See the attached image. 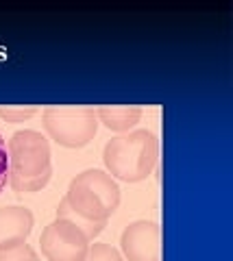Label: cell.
<instances>
[{"label": "cell", "instance_id": "cell-12", "mask_svg": "<svg viewBox=\"0 0 233 261\" xmlns=\"http://www.w3.org/2000/svg\"><path fill=\"white\" fill-rule=\"evenodd\" d=\"M35 113H37L35 107H0V118H3L5 122H11V124L31 120Z\"/></svg>", "mask_w": 233, "mask_h": 261}, {"label": "cell", "instance_id": "cell-11", "mask_svg": "<svg viewBox=\"0 0 233 261\" xmlns=\"http://www.w3.org/2000/svg\"><path fill=\"white\" fill-rule=\"evenodd\" d=\"M0 261H39V255L35 252L33 246H29V244L24 242L13 248L0 250Z\"/></svg>", "mask_w": 233, "mask_h": 261}, {"label": "cell", "instance_id": "cell-3", "mask_svg": "<svg viewBox=\"0 0 233 261\" xmlns=\"http://www.w3.org/2000/svg\"><path fill=\"white\" fill-rule=\"evenodd\" d=\"M63 198L85 220L107 222L120 205V187L105 170L90 168L72 178Z\"/></svg>", "mask_w": 233, "mask_h": 261}, {"label": "cell", "instance_id": "cell-1", "mask_svg": "<svg viewBox=\"0 0 233 261\" xmlns=\"http://www.w3.org/2000/svg\"><path fill=\"white\" fill-rule=\"evenodd\" d=\"M9 154V185L18 194H33L44 190L53 176L50 144L39 130L24 128L7 140Z\"/></svg>", "mask_w": 233, "mask_h": 261}, {"label": "cell", "instance_id": "cell-6", "mask_svg": "<svg viewBox=\"0 0 233 261\" xmlns=\"http://www.w3.org/2000/svg\"><path fill=\"white\" fill-rule=\"evenodd\" d=\"M126 261H162V228L152 220H135L120 235Z\"/></svg>", "mask_w": 233, "mask_h": 261}, {"label": "cell", "instance_id": "cell-8", "mask_svg": "<svg viewBox=\"0 0 233 261\" xmlns=\"http://www.w3.org/2000/svg\"><path fill=\"white\" fill-rule=\"evenodd\" d=\"M96 118L114 133H128L142 120V109L135 105H120V107H98Z\"/></svg>", "mask_w": 233, "mask_h": 261}, {"label": "cell", "instance_id": "cell-5", "mask_svg": "<svg viewBox=\"0 0 233 261\" xmlns=\"http://www.w3.org/2000/svg\"><path fill=\"white\" fill-rule=\"evenodd\" d=\"M39 246L48 261H83L90 248V240L81 228H76L68 220L57 218L46 224L39 235Z\"/></svg>", "mask_w": 233, "mask_h": 261}, {"label": "cell", "instance_id": "cell-7", "mask_svg": "<svg viewBox=\"0 0 233 261\" xmlns=\"http://www.w3.org/2000/svg\"><path fill=\"white\" fill-rule=\"evenodd\" d=\"M35 218L31 209L20 205L0 207V250L24 244L33 231Z\"/></svg>", "mask_w": 233, "mask_h": 261}, {"label": "cell", "instance_id": "cell-2", "mask_svg": "<svg viewBox=\"0 0 233 261\" xmlns=\"http://www.w3.org/2000/svg\"><path fill=\"white\" fill-rule=\"evenodd\" d=\"M159 159V140L146 128L128 130L109 140L102 148L107 174L124 183H140L152 174Z\"/></svg>", "mask_w": 233, "mask_h": 261}, {"label": "cell", "instance_id": "cell-13", "mask_svg": "<svg viewBox=\"0 0 233 261\" xmlns=\"http://www.w3.org/2000/svg\"><path fill=\"white\" fill-rule=\"evenodd\" d=\"M9 183V154H7V140L0 133V194Z\"/></svg>", "mask_w": 233, "mask_h": 261}, {"label": "cell", "instance_id": "cell-4", "mask_svg": "<svg viewBox=\"0 0 233 261\" xmlns=\"http://www.w3.org/2000/svg\"><path fill=\"white\" fill-rule=\"evenodd\" d=\"M98 118L92 107H46L44 128L53 142L66 148H83L98 133Z\"/></svg>", "mask_w": 233, "mask_h": 261}, {"label": "cell", "instance_id": "cell-9", "mask_svg": "<svg viewBox=\"0 0 233 261\" xmlns=\"http://www.w3.org/2000/svg\"><path fill=\"white\" fill-rule=\"evenodd\" d=\"M57 218L68 220V222H72L76 228H81V231L85 233V238L90 240V242L94 238H98V235L102 233V228H105V224H107V222H92V220H85L83 216H79L76 211L68 205L66 198L59 200V205H57Z\"/></svg>", "mask_w": 233, "mask_h": 261}, {"label": "cell", "instance_id": "cell-10", "mask_svg": "<svg viewBox=\"0 0 233 261\" xmlns=\"http://www.w3.org/2000/svg\"><path fill=\"white\" fill-rule=\"evenodd\" d=\"M83 261H124V257L114 246L98 242V244H90Z\"/></svg>", "mask_w": 233, "mask_h": 261}]
</instances>
